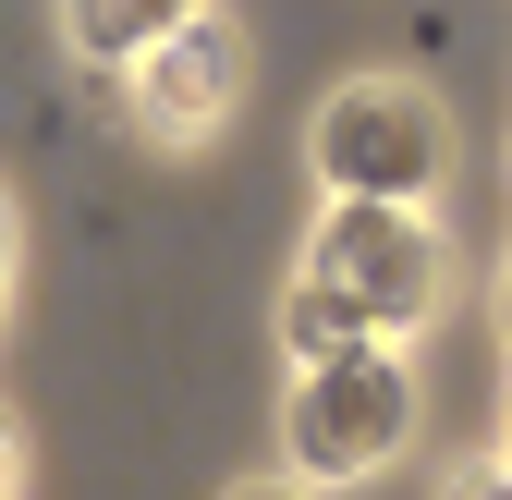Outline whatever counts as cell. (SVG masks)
Here are the masks:
<instances>
[{"mask_svg":"<svg viewBox=\"0 0 512 500\" xmlns=\"http://www.w3.org/2000/svg\"><path fill=\"white\" fill-rule=\"evenodd\" d=\"M464 500H512V476H476V488H464Z\"/></svg>","mask_w":512,"mask_h":500,"instance_id":"obj_7","label":"cell"},{"mask_svg":"<svg viewBox=\"0 0 512 500\" xmlns=\"http://www.w3.org/2000/svg\"><path fill=\"white\" fill-rule=\"evenodd\" d=\"M305 281L342 293L366 330H415V318H439V293H452V257H439V232L415 208L330 196V220L305 232Z\"/></svg>","mask_w":512,"mask_h":500,"instance_id":"obj_1","label":"cell"},{"mask_svg":"<svg viewBox=\"0 0 512 500\" xmlns=\"http://www.w3.org/2000/svg\"><path fill=\"white\" fill-rule=\"evenodd\" d=\"M0 500H13V440H0Z\"/></svg>","mask_w":512,"mask_h":500,"instance_id":"obj_9","label":"cell"},{"mask_svg":"<svg viewBox=\"0 0 512 500\" xmlns=\"http://www.w3.org/2000/svg\"><path fill=\"white\" fill-rule=\"evenodd\" d=\"M281 342H293L305 366H330V354H354V342H378V330L354 318L342 293H317V281H293V293H281Z\"/></svg>","mask_w":512,"mask_h":500,"instance_id":"obj_6","label":"cell"},{"mask_svg":"<svg viewBox=\"0 0 512 500\" xmlns=\"http://www.w3.org/2000/svg\"><path fill=\"white\" fill-rule=\"evenodd\" d=\"M403 366L378 354V342H354V354H330V366H305L293 379V415H281V440H293V464L317 476V488H342V476H366L378 452L403 440Z\"/></svg>","mask_w":512,"mask_h":500,"instance_id":"obj_3","label":"cell"},{"mask_svg":"<svg viewBox=\"0 0 512 500\" xmlns=\"http://www.w3.org/2000/svg\"><path fill=\"white\" fill-rule=\"evenodd\" d=\"M317 171H330V196H366V208H415L439 159H452V122H439L427 86H391V74H366L342 86L330 110H317Z\"/></svg>","mask_w":512,"mask_h":500,"instance_id":"obj_2","label":"cell"},{"mask_svg":"<svg viewBox=\"0 0 512 500\" xmlns=\"http://www.w3.org/2000/svg\"><path fill=\"white\" fill-rule=\"evenodd\" d=\"M0 293H13V220H0Z\"/></svg>","mask_w":512,"mask_h":500,"instance_id":"obj_8","label":"cell"},{"mask_svg":"<svg viewBox=\"0 0 512 500\" xmlns=\"http://www.w3.org/2000/svg\"><path fill=\"white\" fill-rule=\"evenodd\" d=\"M147 74H135V110L159 122V135H208V122L232 110V86H244V49L208 25V13H183L159 49H135Z\"/></svg>","mask_w":512,"mask_h":500,"instance_id":"obj_4","label":"cell"},{"mask_svg":"<svg viewBox=\"0 0 512 500\" xmlns=\"http://www.w3.org/2000/svg\"><path fill=\"white\" fill-rule=\"evenodd\" d=\"M244 500H305V488H244Z\"/></svg>","mask_w":512,"mask_h":500,"instance_id":"obj_10","label":"cell"},{"mask_svg":"<svg viewBox=\"0 0 512 500\" xmlns=\"http://www.w3.org/2000/svg\"><path fill=\"white\" fill-rule=\"evenodd\" d=\"M196 0H61V37H74L86 61H135V49H159Z\"/></svg>","mask_w":512,"mask_h":500,"instance_id":"obj_5","label":"cell"}]
</instances>
